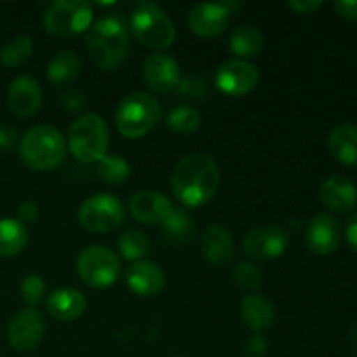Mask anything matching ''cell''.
Returning a JSON list of instances; mask_svg holds the SVG:
<instances>
[{
    "mask_svg": "<svg viewBox=\"0 0 357 357\" xmlns=\"http://www.w3.org/2000/svg\"><path fill=\"white\" fill-rule=\"evenodd\" d=\"M171 188L187 208H199L215 197L220 188V169L206 153H190L174 166Z\"/></svg>",
    "mask_w": 357,
    "mask_h": 357,
    "instance_id": "6da1fadb",
    "label": "cell"
},
{
    "mask_svg": "<svg viewBox=\"0 0 357 357\" xmlns=\"http://www.w3.org/2000/svg\"><path fill=\"white\" fill-rule=\"evenodd\" d=\"M87 51L101 70H115L129 51V33L121 17H103L91 26Z\"/></svg>",
    "mask_w": 357,
    "mask_h": 357,
    "instance_id": "7a4b0ae2",
    "label": "cell"
},
{
    "mask_svg": "<svg viewBox=\"0 0 357 357\" xmlns=\"http://www.w3.org/2000/svg\"><path fill=\"white\" fill-rule=\"evenodd\" d=\"M23 162L35 171H52L66 157V142L61 132L47 124L33 126L20 142Z\"/></svg>",
    "mask_w": 357,
    "mask_h": 357,
    "instance_id": "3957f363",
    "label": "cell"
},
{
    "mask_svg": "<svg viewBox=\"0 0 357 357\" xmlns=\"http://www.w3.org/2000/svg\"><path fill=\"white\" fill-rule=\"evenodd\" d=\"M162 117V108L155 96L143 91L128 94L115 112V126L128 139H138L149 135Z\"/></svg>",
    "mask_w": 357,
    "mask_h": 357,
    "instance_id": "277c9868",
    "label": "cell"
},
{
    "mask_svg": "<svg viewBox=\"0 0 357 357\" xmlns=\"http://www.w3.org/2000/svg\"><path fill=\"white\" fill-rule=\"evenodd\" d=\"M110 131L100 115L86 114L77 119L68 131V150L84 164L100 162L108 152Z\"/></svg>",
    "mask_w": 357,
    "mask_h": 357,
    "instance_id": "5b68a950",
    "label": "cell"
},
{
    "mask_svg": "<svg viewBox=\"0 0 357 357\" xmlns=\"http://www.w3.org/2000/svg\"><path fill=\"white\" fill-rule=\"evenodd\" d=\"M131 31L138 42L150 49H167L176 38V30L169 17L155 3H138L131 16Z\"/></svg>",
    "mask_w": 357,
    "mask_h": 357,
    "instance_id": "8992f818",
    "label": "cell"
},
{
    "mask_svg": "<svg viewBox=\"0 0 357 357\" xmlns=\"http://www.w3.org/2000/svg\"><path fill=\"white\" fill-rule=\"evenodd\" d=\"M91 23L93 7L86 0H56L44 13V28L56 37L82 33Z\"/></svg>",
    "mask_w": 357,
    "mask_h": 357,
    "instance_id": "52a82bcc",
    "label": "cell"
},
{
    "mask_svg": "<svg viewBox=\"0 0 357 357\" xmlns=\"http://www.w3.org/2000/svg\"><path fill=\"white\" fill-rule=\"evenodd\" d=\"M121 271V258L107 246H89L77 258V274L91 288L115 284Z\"/></svg>",
    "mask_w": 357,
    "mask_h": 357,
    "instance_id": "ba28073f",
    "label": "cell"
},
{
    "mask_svg": "<svg viewBox=\"0 0 357 357\" xmlns=\"http://www.w3.org/2000/svg\"><path fill=\"white\" fill-rule=\"evenodd\" d=\"M77 218L89 232H112L124 220V206L115 195L96 194L80 204Z\"/></svg>",
    "mask_w": 357,
    "mask_h": 357,
    "instance_id": "9c48e42d",
    "label": "cell"
},
{
    "mask_svg": "<svg viewBox=\"0 0 357 357\" xmlns=\"http://www.w3.org/2000/svg\"><path fill=\"white\" fill-rule=\"evenodd\" d=\"M45 335V317L40 310L28 307L14 314L7 326V340L17 352H31L42 344Z\"/></svg>",
    "mask_w": 357,
    "mask_h": 357,
    "instance_id": "30bf717a",
    "label": "cell"
},
{
    "mask_svg": "<svg viewBox=\"0 0 357 357\" xmlns=\"http://www.w3.org/2000/svg\"><path fill=\"white\" fill-rule=\"evenodd\" d=\"M260 72L257 66L244 59H230L218 66L215 84L222 93L229 96H244L257 87Z\"/></svg>",
    "mask_w": 357,
    "mask_h": 357,
    "instance_id": "8fae6325",
    "label": "cell"
},
{
    "mask_svg": "<svg viewBox=\"0 0 357 357\" xmlns=\"http://www.w3.org/2000/svg\"><path fill=\"white\" fill-rule=\"evenodd\" d=\"M236 7L237 3L232 2L197 3L188 13V28L202 38L218 37V35L225 31L230 14H232V9H236Z\"/></svg>",
    "mask_w": 357,
    "mask_h": 357,
    "instance_id": "7c38bea8",
    "label": "cell"
},
{
    "mask_svg": "<svg viewBox=\"0 0 357 357\" xmlns=\"http://www.w3.org/2000/svg\"><path fill=\"white\" fill-rule=\"evenodd\" d=\"M289 246V234L278 225H265L253 229L244 236V253L257 260H272L281 255Z\"/></svg>",
    "mask_w": 357,
    "mask_h": 357,
    "instance_id": "4fadbf2b",
    "label": "cell"
},
{
    "mask_svg": "<svg viewBox=\"0 0 357 357\" xmlns=\"http://www.w3.org/2000/svg\"><path fill=\"white\" fill-rule=\"evenodd\" d=\"M143 80L155 93H173L180 86V65L171 56L157 52L143 63Z\"/></svg>",
    "mask_w": 357,
    "mask_h": 357,
    "instance_id": "5bb4252c",
    "label": "cell"
},
{
    "mask_svg": "<svg viewBox=\"0 0 357 357\" xmlns=\"http://www.w3.org/2000/svg\"><path fill=\"white\" fill-rule=\"evenodd\" d=\"M7 105L17 117H31L42 105V87L33 77L20 75L7 89Z\"/></svg>",
    "mask_w": 357,
    "mask_h": 357,
    "instance_id": "9a60e30c",
    "label": "cell"
},
{
    "mask_svg": "<svg viewBox=\"0 0 357 357\" xmlns=\"http://www.w3.org/2000/svg\"><path fill=\"white\" fill-rule=\"evenodd\" d=\"M305 243L316 255H331L340 244V225L331 215H317L307 223Z\"/></svg>",
    "mask_w": 357,
    "mask_h": 357,
    "instance_id": "2e32d148",
    "label": "cell"
},
{
    "mask_svg": "<svg viewBox=\"0 0 357 357\" xmlns=\"http://www.w3.org/2000/svg\"><path fill=\"white\" fill-rule=\"evenodd\" d=\"M129 211L135 220L139 223H162L171 213L174 206L166 195L153 190H142L135 194L129 201Z\"/></svg>",
    "mask_w": 357,
    "mask_h": 357,
    "instance_id": "e0dca14e",
    "label": "cell"
},
{
    "mask_svg": "<svg viewBox=\"0 0 357 357\" xmlns=\"http://www.w3.org/2000/svg\"><path fill=\"white\" fill-rule=\"evenodd\" d=\"M126 282L129 289L136 295L155 296L166 286V275L153 261H135L126 274Z\"/></svg>",
    "mask_w": 357,
    "mask_h": 357,
    "instance_id": "ac0fdd59",
    "label": "cell"
},
{
    "mask_svg": "<svg viewBox=\"0 0 357 357\" xmlns=\"http://www.w3.org/2000/svg\"><path fill=\"white\" fill-rule=\"evenodd\" d=\"M321 201L337 213H349L357 204V187L347 176H330L319 188Z\"/></svg>",
    "mask_w": 357,
    "mask_h": 357,
    "instance_id": "d6986e66",
    "label": "cell"
},
{
    "mask_svg": "<svg viewBox=\"0 0 357 357\" xmlns=\"http://www.w3.org/2000/svg\"><path fill=\"white\" fill-rule=\"evenodd\" d=\"M86 296L75 288H59L47 298V312L56 321H75L86 310Z\"/></svg>",
    "mask_w": 357,
    "mask_h": 357,
    "instance_id": "ffe728a7",
    "label": "cell"
},
{
    "mask_svg": "<svg viewBox=\"0 0 357 357\" xmlns=\"http://www.w3.org/2000/svg\"><path fill=\"white\" fill-rule=\"evenodd\" d=\"M201 248L209 264L227 265L234 255V239L229 230L222 225H209L201 239Z\"/></svg>",
    "mask_w": 357,
    "mask_h": 357,
    "instance_id": "44dd1931",
    "label": "cell"
},
{
    "mask_svg": "<svg viewBox=\"0 0 357 357\" xmlns=\"http://www.w3.org/2000/svg\"><path fill=\"white\" fill-rule=\"evenodd\" d=\"M241 317L253 331H264L274 324L275 310L264 295H248L241 302Z\"/></svg>",
    "mask_w": 357,
    "mask_h": 357,
    "instance_id": "7402d4cb",
    "label": "cell"
},
{
    "mask_svg": "<svg viewBox=\"0 0 357 357\" xmlns=\"http://www.w3.org/2000/svg\"><path fill=\"white\" fill-rule=\"evenodd\" d=\"M328 149L338 162L357 167V126H337L328 136Z\"/></svg>",
    "mask_w": 357,
    "mask_h": 357,
    "instance_id": "603a6c76",
    "label": "cell"
},
{
    "mask_svg": "<svg viewBox=\"0 0 357 357\" xmlns=\"http://www.w3.org/2000/svg\"><path fill=\"white\" fill-rule=\"evenodd\" d=\"M28 244V230L14 218L0 220V258L20 255Z\"/></svg>",
    "mask_w": 357,
    "mask_h": 357,
    "instance_id": "cb8c5ba5",
    "label": "cell"
},
{
    "mask_svg": "<svg viewBox=\"0 0 357 357\" xmlns=\"http://www.w3.org/2000/svg\"><path fill=\"white\" fill-rule=\"evenodd\" d=\"M265 47V38L255 26H239L230 37V51L248 61V58H257Z\"/></svg>",
    "mask_w": 357,
    "mask_h": 357,
    "instance_id": "d4e9b609",
    "label": "cell"
},
{
    "mask_svg": "<svg viewBox=\"0 0 357 357\" xmlns=\"http://www.w3.org/2000/svg\"><path fill=\"white\" fill-rule=\"evenodd\" d=\"M162 234L169 243L188 244L195 237L194 220L183 209H174L162 222Z\"/></svg>",
    "mask_w": 357,
    "mask_h": 357,
    "instance_id": "484cf974",
    "label": "cell"
},
{
    "mask_svg": "<svg viewBox=\"0 0 357 357\" xmlns=\"http://www.w3.org/2000/svg\"><path fill=\"white\" fill-rule=\"evenodd\" d=\"M80 73V59L72 51H59L47 65V79L52 84H68Z\"/></svg>",
    "mask_w": 357,
    "mask_h": 357,
    "instance_id": "4316f807",
    "label": "cell"
},
{
    "mask_svg": "<svg viewBox=\"0 0 357 357\" xmlns=\"http://www.w3.org/2000/svg\"><path fill=\"white\" fill-rule=\"evenodd\" d=\"M166 124L171 131L188 135V132H194L199 129L201 114L192 105H178V107L171 108L169 114L166 115Z\"/></svg>",
    "mask_w": 357,
    "mask_h": 357,
    "instance_id": "83f0119b",
    "label": "cell"
},
{
    "mask_svg": "<svg viewBox=\"0 0 357 357\" xmlns=\"http://www.w3.org/2000/svg\"><path fill=\"white\" fill-rule=\"evenodd\" d=\"M33 52V42L26 35H21V37L13 38L10 42H7L6 45L0 51V63L7 68H16L21 66Z\"/></svg>",
    "mask_w": 357,
    "mask_h": 357,
    "instance_id": "f1b7e54d",
    "label": "cell"
},
{
    "mask_svg": "<svg viewBox=\"0 0 357 357\" xmlns=\"http://www.w3.org/2000/svg\"><path fill=\"white\" fill-rule=\"evenodd\" d=\"M98 174L101 180L107 181L110 185L124 183L131 174V167L129 162L121 155H105L103 159L98 162Z\"/></svg>",
    "mask_w": 357,
    "mask_h": 357,
    "instance_id": "f546056e",
    "label": "cell"
},
{
    "mask_svg": "<svg viewBox=\"0 0 357 357\" xmlns=\"http://www.w3.org/2000/svg\"><path fill=\"white\" fill-rule=\"evenodd\" d=\"M119 251L126 260L139 261L150 251V241L139 230H128L119 239Z\"/></svg>",
    "mask_w": 357,
    "mask_h": 357,
    "instance_id": "4dcf8cb0",
    "label": "cell"
},
{
    "mask_svg": "<svg viewBox=\"0 0 357 357\" xmlns=\"http://www.w3.org/2000/svg\"><path fill=\"white\" fill-rule=\"evenodd\" d=\"M232 278L237 284L246 291H255L261 286V271L253 261H241L234 267Z\"/></svg>",
    "mask_w": 357,
    "mask_h": 357,
    "instance_id": "1f68e13d",
    "label": "cell"
},
{
    "mask_svg": "<svg viewBox=\"0 0 357 357\" xmlns=\"http://www.w3.org/2000/svg\"><path fill=\"white\" fill-rule=\"evenodd\" d=\"M21 298L28 303V305H38L45 296V282L40 275L30 274L21 281L20 286Z\"/></svg>",
    "mask_w": 357,
    "mask_h": 357,
    "instance_id": "d6a6232c",
    "label": "cell"
},
{
    "mask_svg": "<svg viewBox=\"0 0 357 357\" xmlns=\"http://www.w3.org/2000/svg\"><path fill=\"white\" fill-rule=\"evenodd\" d=\"M176 91L183 98L201 100V98H204L208 94V84L199 75H187L183 80H180V86H178Z\"/></svg>",
    "mask_w": 357,
    "mask_h": 357,
    "instance_id": "836d02e7",
    "label": "cell"
},
{
    "mask_svg": "<svg viewBox=\"0 0 357 357\" xmlns=\"http://www.w3.org/2000/svg\"><path fill=\"white\" fill-rule=\"evenodd\" d=\"M268 351V344L261 335H255L244 345V354L246 357H264Z\"/></svg>",
    "mask_w": 357,
    "mask_h": 357,
    "instance_id": "e575fe53",
    "label": "cell"
},
{
    "mask_svg": "<svg viewBox=\"0 0 357 357\" xmlns=\"http://www.w3.org/2000/svg\"><path fill=\"white\" fill-rule=\"evenodd\" d=\"M38 218V204L35 201H24L21 202L17 208V222L33 223Z\"/></svg>",
    "mask_w": 357,
    "mask_h": 357,
    "instance_id": "d590c367",
    "label": "cell"
},
{
    "mask_svg": "<svg viewBox=\"0 0 357 357\" xmlns=\"http://www.w3.org/2000/svg\"><path fill=\"white\" fill-rule=\"evenodd\" d=\"M333 9L345 20H357V0H337Z\"/></svg>",
    "mask_w": 357,
    "mask_h": 357,
    "instance_id": "8d00e7d4",
    "label": "cell"
},
{
    "mask_svg": "<svg viewBox=\"0 0 357 357\" xmlns=\"http://www.w3.org/2000/svg\"><path fill=\"white\" fill-rule=\"evenodd\" d=\"M17 145V135L10 126L0 122V150H13Z\"/></svg>",
    "mask_w": 357,
    "mask_h": 357,
    "instance_id": "74e56055",
    "label": "cell"
},
{
    "mask_svg": "<svg viewBox=\"0 0 357 357\" xmlns=\"http://www.w3.org/2000/svg\"><path fill=\"white\" fill-rule=\"evenodd\" d=\"M288 6L298 14H312L323 6V2L321 0H291Z\"/></svg>",
    "mask_w": 357,
    "mask_h": 357,
    "instance_id": "f35d334b",
    "label": "cell"
},
{
    "mask_svg": "<svg viewBox=\"0 0 357 357\" xmlns=\"http://www.w3.org/2000/svg\"><path fill=\"white\" fill-rule=\"evenodd\" d=\"M63 105H65L66 110L70 112V114H77V112H80L84 108V96L79 93H66L63 94Z\"/></svg>",
    "mask_w": 357,
    "mask_h": 357,
    "instance_id": "ab89813d",
    "label": "cell"
},
{
    "mask_svg": "<svg viewBox=\"0 0 357 357\" xmlns=\"http://www.w3.org/2000/svg\"><path fill=\"white\" fill-rule=\"evenodd\" d=\"M345 237H347L349 246L357 253V215L352 216L345 227Z\"/></svg>",
    "mask_w": 357,
    "mask_h": 357,
    "instance_id": "60d3db41",
    "label": "cell"
},
{
    "mask_svg": "<svg viewBox=\"0 0 357 357\" xmlns=\"http://www.w3.org/2000/svg\"><path fill=\"white\" fill-rule=\"evenodd\" d=\"M349 338H351L352 345H354V347H357V324H354V326H352L351 330H349Z\"/></svg>",
    "mask_w": 357,
    "mask_h": 357,
    "instance_id": "b9f144b4",
    "label": "cell"
},
{
    "mask_svg": "<svg viewBox=\"0 0 357 357\" xmlns=\"http://www.w3.org/2000/svg\"><path fill=\"white\" fill-rule=\"evenodd\" d=\"M171 357H187V356H181V354H176V356H171Z\"/></svg>",
    "mask_w": 357,
    "mask_h": 357,
    "instance_id": "7bdbcfd3",
    "label": "cell"
}]
</instances>
